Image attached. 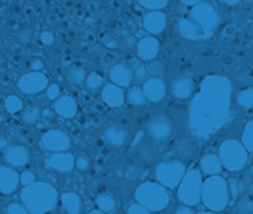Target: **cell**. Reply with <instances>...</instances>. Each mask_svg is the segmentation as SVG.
I'll use <instances>...</instances> for the list:
<instances>
[{
	"instance_id": "6da1fadb",
	"label": "cell",
	"mask_w": 253,
	"mask_h": 214,
	"mask_svg": "<svg viewBox=\"0 0 253 214\" xmlns=\"http://www.w3.org/2000/svg\"><path fill=\"white\" fill-rule=\"evenodd\" d=\"M230 83L225 78L210 76L204 80L199 95L191 104V126L195 133L210 134L227 121Z\"/></svg>"
},
{
	"instance_id": "7a4b0ae2",
	"label": "cell",
	"mask_w": 253,
	"mask_h": 214,
	"mask_svg": "<svg viewBox=\"0 0 253 214\" xmlns=\"http://www.w3.org/2000/svg\"><path fill=\"white\" fill-rule=\"evenodd\" d=\"M27 211L31 213H46L57 203V191L47 182H32L20 193Z\"/></svg>"
},
{
	"instance_id": "3957f363",
	"label": "cell",
	"mask_w": 253,
	"mask_h": 214,
	"mask_svg": "<svg viewBox=\"0 0 253 214\" xmlns=\"http://www.w3.org/2000/svg\"><path fill=\"white\" fill-rule=\"evenodd\" d=\"M229 188L223 177L211 176L202 185L204 204L211 211H223L229 199Z\"/></svg>"
},
{
	"instance_id": "277c9868",
	"label": "cell",
	"mask_w": 253,
	"mask_h": 214,
	"mask_svg": "<svg viewBox=\"0 0 253 214\" xmlns=\"http://www.w3.org/2000/svg\"><path fill=\"white\" fill-rule=\"evenodd\" d=\"M135 199L148 211L158 212L166 208L170 195L164 186L156 182H143L135 191Z\"/></svg>"
},
{
	"instance_id": "5b68a950",
	"label": "cell",
	"mask_w": 253,
	"mask_h": 214,
	"mask_svg": "<svg viewBox=\"0 0 253 214\" xmlns=\"http://www.w3.org/2000/svg\"><path fill=\"white\" fill-rule=\"evenodd\" d=\"M219 160L228 170L238 171L247 164V151L238 141L229 139L219 148Z\"/></svg>"
},
{
	"instance_id": "8992f818",
	"label": "cell",
	"mask_w": 253,
	"mask_h": 214,
	"mask_svg": "<svg viewBox=\"0 0 253 214\" xmlns=\"http://www.w3.org/2000/svg\"><path fill=\"white\" fill-rule=\"evenodd\" d=\"M178 188V198L186 206H196L202 198V175L196 169L187 171Z\"/></svg>"
},
{
	"instance_id": "52a82bcc",
	"label": "cell",
	"mask_w": 253,
	"mask_h": 214,
	"mask_svg": "<svg viewBox=\"0 0 253 214\" xmlns=\"http://www.w3.org/2000/svg\"><path fill=\"white\" fill-rule=\"evenodd\" d=\"M185 175V165L181 161L162 162L156 169V177L164 186L175 188Z\"/></svg>"
},
{
	"instance_id": "ba28073f",
	"label": "cell",
	"mask_w": 253,
	"mask_h": 214,
	"mask_svg": "<svg viewBox=\"0 0 253 214\" xmlns=\"http://www.w3.org/2000/svg\"><path fill=\"white\" fill-rule=\"evenodd\" d=\"M190 17L202 27L208 37H211L214 29L219 24V17L216 14L215 9L208 3H199L198 5L194 6Z\"/></svg>"
},
{
	"instance_id": "9c48e42d",
	"label": "cell",
	"mask_w": 253,
	"mask_h": 214,
	"mask_svg": "<svg viewBox=\"0 0 253 214\" xmlns=\"http://www.w3.org/2000/svg\"><path fill=\"white\" fill-rule=\"evenodd\" d=\"M41 147L49 152H63L71 146L69 136L60 129H52L41 137Z\"/></svg>"
},
{
	"instance_id": "30bf717a",
	"label": "cell",
	"mask_w": 253,
	"mask_h": 214,
	"mask_svg": "<svg viewBox=\"0 0 253 214\" xmlns=\"http://www.w3.org/2000/svg\"><path fill=\"white\" fill-rule=\"evenodd\" d=\"M47 84H48V80L43 74L33 71V73L22 76L18 83V86L26 94H37L46 89Z\"/></svg>"
},
{
	"instance_id": "8fae6325",
	"label": "cell",
	"mask_w": 253,
	"mask_h": 214,
	"mask_svg": "<svg viewBox=\"0 0 253 214\" xmlns=\"http://www.w3.org/2000/svg\"><path fill=\"white\" fill-rule=\"evenodd\" d=\"M46 165L58 172H69L74 169L75 165V159L71 154L63 152H53V155L46 159Z\"/></svg>"
},
{
	"instance_id": "7c38bea8",
	"label": "cell",
	"mask_w": 253,
	"mask_h": 214,
	"mask_svg": "<svg viewBox=\"0 0 253 214\" xmlns=\"http://www.w3.org/2000/svg\"><path fill=\"white\" fill-rule=\"evenodd\" d=\"M178 29H180V33H181L182 37L187 38V40L196 41L209 38L207 36V33L203 31L202 27L199 26L191 17L182 18L180 20V23H178Z\"/></svg>"
},
{
	"instance_id": "4fadbf2b",
	"label": "cell",
	"mask_w": 253,
	"mask_h": 214,
	"mask_svg": "<svg viewBox=\"0 0 253 214\" xmlns=\"http://www.w3.org/2000/svg\"><path fill=\"white\" fill-rule=\"evenodd\" d=\"M170 121L165 116H156L148 123V132L156 139H165L171 134Z\"/></svg>"
},
{
	"instance_id": "5bb4252c",
	"label": "cell",
	"mask_w": 253,
	"mask_h": 214,
	"mask_svg": "<svg viewBox=\"0 0 253 214\" xmlns=\"http://www.w3.org/2000/svg\"><path fill=\"white\" fill-rule=\"evenodd\" d=\"M165 93H166L165 83L160 78H151L144 83L143 94L146 96V100L157 103L161 99H164Z\"/></svg>"
},
{
	"instance_id": "9a60e30c",
	"label": "cell",
	"mask_w": 253,
	"mask_h": 214,
	"mask_svg": "<svg viewBox=\"0 0 253 214\" xmlns=\"http://www.w3.org/2000/svg\"><path fill=\"white\" fill-rule=\"evenodd\" d=\"M167 23L166 14L160 10H153L144 15L143 18V26L147 32L152 33V35H158L165 29Z\"/></svg>"
},
{
	"instance_id": "2e32d148",
	"label": "cell",
	"mask_w": 253,
	"mask_h": 214,
	"mask_svg": "<svg viewBox=\"0 0 253 214\" xmlns=\"http://www.w3.org/2000/svg\"><path fill=\"white\" fill-rule=\"evenodd\" d=\"M19 184L17 171L12 168H0V193L12 194Z\"/></svg>"
},
{
	"instance_id": "e0dca14e",
	"label": "cell",
	"mask_w": 253,
	"mask_h": 214,
	"mask_svg": "<svg viewBox=\"0 0 253 214\" xmlns=\"http://www.w3.org/2000/svg\"><path fill=\"white\" fill-rule=\"evenodd\" d=\"M29 157H31L29 150L23 146H13L5 151V161L14 168H22L27 165Z\"/></svg>"
},
{
	"instance_id": "ac0fdd59",
	"label": "cell",
	"mask_w": 253,
	"mask_h": 214,
	"mask_svg": "<svg viewBox=\"0 0 253 214\" xmlns=\"http://www.w3.org/2000/svg\"><path fill=\"white\" fill-rule=\"evenodd\" d=\"M160 51V43L153 37H144L137 44V53L141 60L151 61L157 56Z\"/></svg>"
},
{
	"instance_id": "d6986e66",
	"label": "cell",
	"mask_w": 253,
	"mask_h": 214,
	"mask_svg": "<svg viewBox=\"0 0 253 214\" xmlns=\"http://www.w3.org/2000/svg\"><path fill=\"white\" fill-rule=\"evenodd\" d=\"M110 79L118 86H129L133 81L132 69L124 64L114 65L110 70Z\"/></svg>"
},
{
	"instance_id": "ffe728a7",
	"label": "cell",
	"mask_w": 253,
	"mask_h": 214,
	"mask_svg": "<svg viewBox=\"0 0 253 214\" xmlns=\"http://www.w3.org/2000/svg\"><path fill=\"white\" fill-rule=\"evenodd\" d=\"M103 100L105 104H108L112 108H119L124 104V93L123 90L117 85H107L103 89Z\"/></svg>"
},
{
	"instance_id": "44dd1931",
	"label": "cell",
	"mask_w": 253,
	"mask_h": 214,
	"mask_svg": "<svg viewBox=\"0 0 253 214\" xmlns=\"http://www.w3.org/2000/svg\"><path fill=\"white\" fill-rule=\"evenodd\" d=\"M55 110L62 118H72L78 112L76 101L71 96H58L55 103Z\"/></svg>"
},
{
	"instance_id": "7402d4cb",
	"label": "cell",
	"mask_w": 253,
	"mask_h": 214,
	"mask_svg": "<svg viewBox=\"0 0 253 214\" xmlns=\"http://www.w3.org/2000/svg\"><path fill=\"white\" fill-rule=\"evenodd\" d=\"M61 204H62L63 212L66 213H80L81 212V199L79 198L78 194L75 193H63L62 197H61Z\"/></svg>"
},
{
	"instance_id": "603a6c76",
	"label": "cell",
	"mask_w": 253,
	"mask_h": 214,
	"mask_svg": "<svg viewBox=\"0 0 253 214\" xmlns=\"http://www.w3.org/2000/svg\"><path fill=\"white\" fill-rule=\"evenodd\" d=\"M194 90L193 81L187 78H181L176 80L172 85V93L176 98L185 99L191 95Z\"/></svg>"
},
{
	"instance_id": "cb8c5ba5",
	"label": "cell",
	"mask_w": 253,
	"mask_h": 214,
	"mask_svg": "<svg viewBox=\"0 0 253 214\" xmlns=\"http://www.w3.org/2000/svg\"><path fill=\"white\" fill-rule=\"evenodd\" d=\"M202 169L207 175H216L221 171V162L215 155H207L202 160Z\"/></svg>"
},
{
	"instance_id": "d4e9b609",
	"label": "cell",
	"mask_w": 253,
	"mask_h": 214,
	"mask_svg": "<svg viewBox=\"0 0 253 214\" xmlns=\"http://www.w3.org/2000/svg\"><path fill=\"white\" fill-rule=\"evenodd\" d=\"M105 138H107V141L109 142L110 145L123 146L126 139V132L123 128L113 126V127L108 128L107 132H105Z\"/></svg>"
},
{
	"instance_id": "484cf974",
	"label": "cell",
	"mask_w": 253,
	"mask_h": 214,
	"mask_svg": "<svg viewBox=\"0 0 253 214\" xmlns=\"http://www.w3.org/2000/svg\"><path fill=\"white\" fill-rule=\"evenodd\" d=\"M67 81L72 85H81L86 80V73L83 67L72 66L67 70Z\"/></svg>"
},
{
	"instance_id": "4316f807",
	"label": "cell",
	"mask_w": 253,
	"mask_h": 214,
	"mask_svg": "<svg viewBox=\"0 0 253 214\" xmlns=\"http://www.w3.org/2000/svg\"><path fill=\"white\" fill-rule=\"evenodd\" d=\"M130 69H132L133 73V80H135L137 83H143L147 79V66L141 62L137 58H133L130 61Z\"/></svg>"
},
{
	"instance_id": "83f0119b",
	"label": "cell",
	"mask_w": 253,
	"mask_h": 214,
	"mask_svg": "<svg viewBox=\"0 0 253 214\" xmlns=\"http://www.w3.org/2000/svg\"><path fill=\"white\" fill-rule=\"evenodd\" d=\"M96 206L100 208L103 213H109V212L115 211V200L108 194H100L96 198Z\"/></svg>"
},
{
	"instance_id": "f1b7e54d",
	"label": "cell",
	"mask_w": 253,
	"mask_h": 214,
	"mask_svg": "<svg viewBox=\"0 0 253 214\" xmlns=\"http://www.w3.org/2000/svg\"><path fill=\"white\" fill-rule=\"evenodd\" d=\"M128 101L132 105L139 107L146 103V96L143 94V90L138 86H132L128 91Z\"/></svg>"
},
{
	"instance_id": "f546056e",
	"label": "cell",
	"mask_w": 253,
	"mask_h": 214,
	"mask_svg": "<svg viewBox=\"0 0 253 214\" xmlns=\"http://www.w3.org/2000/svg\"><path fill=\"white\" fill-rule=\"evenodd\" d=\"M237 103L239 104V107L242 108H251L253 104V95H252V87H248V89L242 90L239 91L238 95H237Z\"/></svg>"
},
{
	"instance_id": "4dcf8cb0",
	"label": "cell",
	"mask_w": 253,
	"mask_h": 214,
	"mask_svg": "<svg viewBox=\"0 0 253 214\" xmlns=\"http://www.w3.org/2000/svg\"><path fill=\"white\" fill-rule=\"evenodd\" d=\"M5 108L9 113H18V112L23 109V101L18 96L10 95L5 99Z\"/></svg>"
},
{
	"instance_id": "1f68e13d",
	"label": "cell",
	"mask_w": 253,
	"mask_h": 214,
	"mask_svg": "<svg viewBox=\"0 0 253 214\" xmlns=\"http://www.w3.org/2000/svg\"><path fill=\"white\" fill-rule=\"evenodd\" d=\"M253 128H252V121L246 126L245 132H243V137H242V141H243V145H245L246 150H248L250 152H252V146H253Z\"/></svg>"
},
{
	"instance_id": "d6a6232c",
	"label": "cell",
	"mask_w": 253,
	"mask_h": 214,
	"mask_svg": "<svg viewBox=\"0 0 253 214\" xmlns=\"http://www.w3.org/2000/svg\"><path fill=\"white\" fill-rule=\"evenodd\" d=\"M40 116L41 112L37 107H28L26 108V110L23 112V116L22 117H23V121L26 122V123L32 125V123H35V122L38 121Z\"/></svg>"
},
{
	"instance_id": "836d02e7",
	"label": "cell",
	"mask_w": 253,
	"mask_h": 214,
	"mask_svg": "<svg viewBox=\"0 0 253 214\" xmlns=\"http://www.w3.org/2000/svg\"><path fill=\"white\" fill-rule=\"evenodd\" d=\"M139 4L151 10H160L167 5V0H138Z\"/></svg>"
},
{
	"instance_id": "e575fe53",
	"label": "cell",
	"mask_w": 253,
	"mask_h": 214,
	"mask_svg": "<svg viewBox=\"0 0 253 214\" xmlns=\"http://www.w3.org/2000/svg\"><path fill=\"white\" fill-rule=\"evenodd\" d=\"M85 81H86L87 86H89L90 89H99V87L103 85L104 79H103V76L99 75V74L92 73V74H90L89 76H87L86 80H85Z\"/></svg>"
},
{
	"instance_id": "d590c367",
	"label": "cell",
	"mask_w": 253,
	"mask_h": 214,
	"mask_svg": "<svg viewBox=\"0 0 253 214\" xmlns=\"http://www.w3.org/2000/svg\"><path fill=\"white\" fill-rule=\"evenodd\" d=\"M147 73L150 74L151 76H153V78H158V76H161L164 74V66L158 61H152L150 66L147 67Z\"/></svg>"
},
{
	"instance_id": "8d00e7d4",
	"label": "cell",
	"mask_w": 253,
	"mask_h": 214,
	"mask_svg": "<svg viewBox=\"0 0 253 214\" xmlns=\"http://www.w3.org/2000/svg\"><path fill=\"white\" fill-rule=\"evenodd\" d=\"M236 208L239 213H251L252 212V202L248 198H242V199H239Z\"/></svg>"
},
{
	"instance_id": "74e56055",
	"label": "cell",
	"mask_w": 253,
	"mask_h": 214,
	"mask_svg": "<svg viewBox=\"0 0 253 214\" xmlns=\"http://www.w3.org/2000/svg\"><path fill=\"white\" fill-rule=\"evenodd\" d=\"M142 174V169L137 168V166H129V168L126 170V176L130 180L138 179Z\"/></svg>"
},
{
	"instance_id": "f35d334b",
	"label": "cell",
	"mask_w": 253,
	"mask_h": 214,
	"mask_svg": "<svg viewBox=\"0 0 253 214\" xmlns=\"http://www.w3.org/2000/svg\"><path fill=\"white\" fill-rule=\"evenodd\" d=\"M61 95V89L57 84H52L47 87V96L51 100H56Z\"/></svg>"
},
{
	"instance_id": "ab89813d",
	"label": "cell",
	"mask_w": 253,
	"mask_h": 214,
	"mask_svg": "<svg viewBox=\"0 0 253 214\" xmlns=\"http://www.w3.org/2000/svg\"><path fill=\"white\" fill-rule=\"evenodd\" d=\"M229 188H230V191H232V195H233V197H237V195H239V193L242 191L243 185H242L241 180L233 179L229 181Z\"/></svg>"
},
{
	"instance_id": "60d3db41",
	"label": "cell",
	"mask_w": 253,
	"mask_h": 214,
	"mask_svg": "<svg viewBox=\"0 0 253 214\" xmlns=\"http://www.w3.org/2000/svg\"><path fill=\"white\" fill-rule=\"evenodd\" d=\"M35 180H36L35 174H33V172H31V171H24L23 174L20 175V182H22L24 186L32 184V182L35 181Z\"/></svg>"
},
{
	"instance_id": "b9f144b4",
	"label": "cell",
	"mask_w": 253,
	"mask_h": 214,
	"mask_svg": "<svg viewBox=\"0 0 253 214\" xmlns=\"http://www.w3.org/2000/svg\"><path fill=\"white\" fill-rule=\"evenodd\" d=\"M76 166H78L79 170H81V171L86 170V169L90 166L89 157H86V156H80V157H79V159L76 160Z\"/></svg>"
},
{
	"instance_id": "7bdbcfd3",
	"label": "cell",
	"mask_w": 253,
	"mask_h": 214,
	"mask_svg": "<svg viewBox=\"0 0 253 214\" xmlns=\"http://www.w3.org/2000/svg\"><path fill=\"white\" fill-rule=\"evenodd\" d=\"M6 211H8V213H27L26 207L22 206V204H18V203H12Z\"/></svg>"
},
{
	"instance_id": "ee69618b",
	"label": "cell",
	"mask_w": 253,
	"mask_h": 214,
	"mask_svg": "<svg viewBox=\"0 0 253 214\" xmlns=\"http://www.w3.org/2000/svg\"><path fill=\"white\" fill-rule=\"evenodd\" d=\"M148 209L146 208V207H143L142 204H139V203H135V204H132V206L129 207V209H128V213L130 214H135V213H148Z\"/></svg>"
},
{
	"instance_id": "f6af8a7d",
	"label": "cell",
	"mask_w": 253,
	"mask_h": 214,
	"mask_svg": "<svg viewBox=\"0 0 253 214\" xmlns=\"http://www.w3.org/2000/svg\"><path fill=\"white\" fill-rule=\"evenodd\" d=\"M41 42L46 44V46H51L55 42V37H53L51 32H43L41 35Z\"/></svg>"
},
{
	"instance_id": "bcb514c9",
	"label": "cell",
	"mask_w": 253,
	"mask_h": 214,
	"mask_svg": "<svg viewBox=\"0 0 253 214\" xmlns=\"http://www.w3.org/2000/svg\"><path fill=\"white\" fill-rule=\"evenodd\" d=\"M43 66H44L43 62H42L40 58H36V60H33L31 62V67H32V70H33V71H40V70L43 69Z\"/></svg>"
},
{
	"instance_id": "7dc6e473",
	"label": "cell",
	"mask_w": 253,
	"mask_h": 214,
	"mask_svg": "<svg viewBox=\"0 0 253 214\" xmlns=\"http://www.w3.org/2000/svg\"><path fill=\"white\" fill-rule=\"evenodd\" d=\"M182 4H185V5L187 6H193V5H196V4L202 3V0H181Z\"/></svg>"
},
{
	"instance_id": "c3c4849f",
	"label": "cell",
	"mask_w": 253,
	"mask_h": 214,
	"mask_svg": "<svg viewBox=\"0 0 253 214\" xmlns=\"http://www.w3.org/2000/svg\"><path fill=\"white\" fill-rule=\"evenodd\" d=\"M221 1L227 5H237L241 0H221Z\"/></svg>"
},
{
	"instance_id": "681fc988",
	"label": "cell",
	"mask_w": 253,
	"mask_h": 214,
	"mask_svg": "<svg viewBox=\"0 0 253 214\" xmlns=\"http://www.w3.org/2000/svg\"><path fill=\"white\" fill-rule=\"evenodd\" d=\"M177 213L178 214H181V213H190V214H191V213H194V212L191 211V209H190V208H187V207H182L181 209H178Z\"/></svg>"
}]
</instances>
